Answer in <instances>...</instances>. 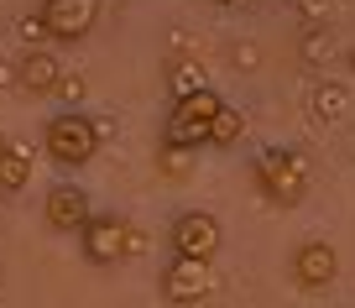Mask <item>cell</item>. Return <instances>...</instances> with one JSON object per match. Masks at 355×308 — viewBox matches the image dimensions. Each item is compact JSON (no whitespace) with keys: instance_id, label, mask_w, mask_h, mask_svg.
<instances>
[{"instance_id":"2e32d148","label":"cell","mask_w":355,"mask_h":308,"mask_svg":"<svg viewBox=\"0 0 355 308\" xmlns=\"http://www.w3.org/2000/svg\"><path fill=\"white\" fill-rule=\"evenodd\" d=\"M157 173H162V178H173V183H183V178H189L193 173V152H189V146H157Z\"/></svg>"},{"instance_id":"d6986e66","label":"cell","mask_w":355,"mask_h":308,"mask_svg":"<svg viewBox=\"0 0 355 308\" xmlns=\"http://www.w3.org/2000/svg\"><path fill=\"white\" fill-rule=\"evenodd\" d=\"M84 74H73V68H68V74H63V84H58V99H63V105H68V110H78V99H84Z\"/></svg>"},{"instance_id":"3957f363","label":"cell","mask_w":355,"mask_h":308,"mask_svg":"<svg viewBox=\"0 0 355 308\" xmlns=\"http://www.w3.org/2000/svg\"><path fill=\"white\" fill-rule=\"evenodd\" d=\"M78 251H84L89 266H115L125 256L146 251V230H136L121 214H89V225L78 230Z\"/></svg>"},{"instance_id":"8992f818","label":"cell","mask_w":355,"mask_h":308,"mask_svg":"<svg viewBox=\"0 0 355 308\" xmlns=\"http://www.w3.org/2000/svg\"><path fill=\"white\" fill-rule=\"evenodd\" d=\"M167 246L173 256H199V262H214L225 246V230L209 209H183L173 225H167Z\"/></svg>"},{"instance_id":"4fadbf2b","label":"cell","mask_w":355,"mask_h":308,"mask_svg":"<svg viewBox=\"0 0 355 308\" xmlns=\"http://www.w3.org/2000/svg\"><path fill=\"white\" fill-rule=\"evenodd\" d=\"M32 183V146L0 136V194H21Z\"/></svg>"},{"instance_id":"7a4b0ae2","label":"cell","mask_w":355,"mask_h":308,"mask_svg":"<svg viewBox=\"0 0 355 308\" xmlns=\"http://www.w3.org/2000/svg\"><path fill=\"white\" fill-rule=\"evenodd\" d=\"M220 110H225V99L214 94V89H199V94L173 99V110H167V121H162V142L167 146H189V152H204L209 136H214Z\"/></svg>"},{"instance_id":"e0dca14e","label":"cell","mask_w":355,"mask_h":308,"mask_svg":"<svg viewBox=\"0 0 355 308\" xmlns=\"http://www.w3.org/2000/svg\"><path fill=\"white\" fill-rule=\"evenodd\" d=\"M293 6L303 22H334V11H340V0H293Z\"/></svg>"},{"instance_id":"8fae6325","label":"cell","mask_w":355,"mask_h":308,"mask_svg":"<svg viewBox=\"0 0 355 308\" xmlns=\"http://www.w3.org/2000/svg\"><path fill=\"white\" fill-rule=\"evenodd\" d=\"M345 110H350V84L345 78H319L309 89V121L313 126H340Z\"/></svg>"},{"instance_id":"9c48e42d","label":"cell","mask_w":355,"mask_h":308,"mask_svg":"<svg viewBox=\"0 0 355 308\" xmlns=\"http://www.w3.org/2000/svg\"><path fill=\"white\" fill-rule=\"evenodd\" d=\"M334 277H340V251H334L329 241H303L298 251H293V282H298L303 293H324Z\"/></svg>"},{"instance_id":"6da1fadb","label":"cell","mask_w":355,"mask_h":308,"mask_svg":"<svg viewBox=\"0 0 355 308\" xmlns=\"http://www.w3.org/2000/svg\"><path fill=\"white\" fill-rule=\"evenodd\" d=\"M251 178L261 188L266 204H277V209H298L303 198H309V157L298 146H261L251 157Z\"/></svg>"},{"instance_id":"5b68a950","label":"cell","mask_w":355,"mask_h":308,"mask_svg":"<svg viewBox=\"0 0 355 308\" xmlns=\"http://www.w3.org/2000/svg\"><path fill=\"white\" fill-rule=\"evenodd\" d=\"M220 293V277H214V262H199V256H173L162 266V298L178 308H199Z\"/></svg>"},{"instance_id":"52a82bcc","label":"cell","mask_w":355,"mask_h":308,"mask_svg":"<svg viewBox=\"0 0 355 308\" xmlns=\"http://www.w3.org/2000/svg\"><path fill=\"white\" fill-rule=\"evenodd\" d=\"M42 26L53 42H84L100 22V0H42Z\"/></svg>"},{"instance_id":"30bf717a","label":"cell","mask_w":355,"mask_h":308,"mask_svg":"<svg viewBox=\"0 0 355 308\" xmlns=\"http://www.w3.org/2000/svg\"><path fill=\"white\" fill-rule=\"evenodd\" d=\"M63 74H68V63L53 53V47H26L21 63H16V84H21L32 99H53L58 84H63Z\"/></svg>"},{"instance_id":"7c38bea8","label":"cell","mask_w":355,"mask_h":308,"mask_svg":"<svg viewBox=\"0 0 355 308\" xmlns=\"http://www.w3.org/2000/svg\"><path fill=\"white\" fill-rule=\"evenodd\" d=\"M298 58L309 68H329L334 58H340V37H334V26L329 22H303V32H298Z\"/></svg>"},{"instance_id":"ba28073f","label":"cell","mask_w":355,"mask_h":308,"mask_svg":"<svg viewBox=\"0 0 355 308\" xmlns=\"http://www.w3.org/2000/svg\"><path fill=\"white\" fill-rule=\"evenodd\" d=\"M89 214H94V204H89V194L78 183H53L47 188V198H42V220H47V230H58V235H78L89 225Z\"/></svg>"},{"instance_id":"9a60e30c","label":"cell","mask_w":355,"mask_h":308,"mask_svg":"<svg viewBox=\"0 0 355 308\" xmlns=\"http://www.w3.org/2000/svg\"><path fill=\"white\" fill-rule=\"evenodd\" d=\"M241 136H245V115L235 110V105H225V110H220V121H214L209 146H214V152H230V146L241 142Z\"/></svg>"},{"instance_id":"ac0fdd59","label":"cell","mask_w":355,"mask_h":308,"mask_svg":"<svg viewBox=\"0 0 355 308\" xmlns=\"http://www.w3.org/2000/svg\"><path fill=\"white\" fill-rule=\"evenodd\" d=\"M16 37H21L26 47H47L53 37H47V26H42V16H21V26H16Z\"/></svg>"},{"instance_id":"5bb4252c","label":"cell","mask_w":355,"mask_h":308,"mask_svg":"<svg viewBox=\"0 0 355 308\" xmlns=\"http://www.w3.org/2000/svg\"><path fill=\"white\" fill-rule=\"evenodd\" d=\"M199 89H209V74H204L199 58H173V63H167V94L173 99L199 94Z\"/></svg>"},{"instance_id":"ffe728a7","label":"cell","mask_w":355,"mask_h":308,"mask_svg":"<svg viewBox=\"0 0 355 308\" xmlns=\"http://www.w3.org/2000/svg\"><path fill=\"white\" fill-rule=\"evenodd\" d=\"M209 6H225V11H235V6H256V0H209Z\"/></svg>"},{"instance_id":"277c9868","label":"cell","mask_w":355,"mask_h":308,"mask_svg":"<svg viewBox=\"0 0 355 308\" xmlns=\"http://www.w3.org/2000/svg\"><path fill=\"white\" fill-rule=\"evenodd\" d=\"M100 131L105 126L94 121V115L58 110L53 121H47V131H42V152L53 157L58 167H84V162H94V152H100Z\"/></svg>"}]
</instances>
